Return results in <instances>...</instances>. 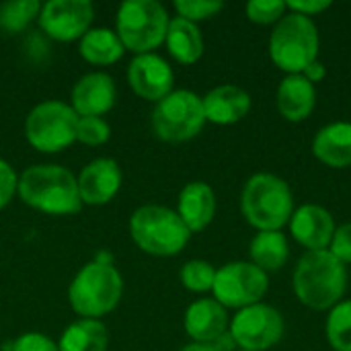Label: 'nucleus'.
Returning <instances> with one entry per match:
<instances>
[{
    "instance_id": "1",
    "label": "nucleus",
    "mask_w": 351,
    "mask_h": 351,
    "mask_svg": "<svg viewBox=\"0 0 351 351\" xmlns=\"http://www.w3.org/2000/svg\"><path fill=\"white\" fill-rule=\"evenodd\" d=\"M348 288V269L329 249L306 251L294 269V294L313 311H331Z\"/></svg>"
},
{
    "instance_id": "2",
    "label": "nucleus",
    "mask_w": 351,
    "mask_h": 351,
    "mask_svg": "<svg viewBox=\"0 0 351 351\" xmlns=\"http://www.w3.org/2000/svg\"><path fill=\"white\" fill-rule=\"evenodd\" d=\"M21 199L43 214L70 216L82 208L76 177L58 165H37L19 177Z\"/></svg>"
},
{
    "instance_id": "3",
    "label": "nucleus",
    "mask_w": 351,
    "mask_h": 351,
    "mask_svg": "<svg viewBox=\"0 0 351 351\" xmlns=\"http://www.w3.org/2000/svg\"><path fill=\"white\" fill-rule=\"evenodd\" d=\"M123 280L121 274L109 261L86 263L72 280L68 288V300L72 311L80 319H101L109 315L121 300Z\"/></svg>"
},
{
    "instance_id": "4",
    "label": "nucleus",
    "mask_w": 351,
    "mask_h": 351,
    "mask_svg": "<svg viewBox=\"0 0 351 351\" xmlns=\"http://www.w3.org/2000/svg\"><path fill=\"white\" fill-rule=\"evenodd\" d=\"M247 222L261 230H280L294 214V197L288 183L271 173L253 175L241 195Z\"/></svg>"
},
{
    "instance_id": "5",
    "label": "nucleus",
    "mask_w": 351,
    "mask_h": 351,
    "mask_svg": "<svg viewBox=\"0 0 351 351\" xmlns=\"http://www.w3.org/2000/svg\"><path fill=\"white\" fill-rule=\"evenodd\" d=\"M130 234L134 243L150 255L173 257L189 243V228L181 216L165 206H142L130 218Z\"/></svg>"
},
{
    "instance_id": "6",
    "label": "nucleus",
    "mask_w": 351,
    "mask_h": 351,
    "mask_svg": "<svg viewBox=\"0 0 351 351\" xmlns=\"http://www.w3.org/2000/svg\"><path fill=\"white\" fill-rule=\"evenodd\" d=\"M319 29L313 19L296 12L284 14L269 39V56L286 74H302L306 66L319 60Z\"/></svg>"
},
{
    "instance_id": "7",
    "label": "nucleus",
    "mask_w": 351,
    "mask_h": 351,
    "mask_svg": "<svg viewBox=\"0 0 351 351\" xmlns=\"http://www.w3.org/2000/svg\"><path fill=\"white\" fill-rule=\"evenodd\" d=\"M169 12L158 0H125L117 10V29L125 49L136 56L152 53L167 39Z\"/></svg>"
},
{
    "instance_id": "8",
    "label": "nucleus",
    "mask_w": 351,
    "mask_h": 351,
    "mask_svg": "<svg viewBox=\"0 0 351 351\" xmlns=\"http://www.w3.org/2000/svg\"><path fill=\"white\" fill-rule=\"evenodd\" d=\"M78 113L62 101L35 105L25 119L27 142L39 152H60L76 142Z\"/></svg>"
},
{
    "instance_id": "9",
    "label": "nucleus",
    "mask_w": 351,
    "mask_h": 351,
    "mask_svg": "<svg viewBox=\"0 0 351 351\" xmlns=\"http://www.w3.org/2000/svg\"><path fill=\"white\" fill-rule=\"evenodd\" d=\"M204 123L202 97L185 88L167 95L152 111V130L165 142H187L202 132Z\"/></svg>"
},
{
    "instance_id": "10",
    "label": "nucleus",
    "mask_w": 351,
    "mask_h": 351,
    "mask_svg": "<svg viewBox=\"0 0 351 351\" xmlns=\"http://www.w3.org/2000/svg\"><path fill=\"white\" fill-rule=\"evenodd\" d=\"M269 288L267 274L253 263L232 261L216 269L214 280V300L224 308H247L259 304Z\"/></svg>"
},
{
    "instance_id": "11",
    "label": "nucleus",
    "mask_w": 351,
    "mask_h": 351,
    "mask_svg": "<svg viewBox=\"0 0 351 351\" xmlns=\"http://www.w3.org/2000/svg\"><path fill=\"white\" fill-rule=\"evenodd\" d=\"M228 333L241 350L267 351L284 337V319L278 308L259 302L241 308L230 321Z\"/></svg>"
},
{
    "instance_id": "12",
    "label": "nucleus",
    "mask_w": 351,
    "mask_h": 351,
    "mask_svg": "<svg viewBox=\"0 0 351 351\" xmlns=\"http://www.w3.org/2000/svg\"><path fill=\"white\" fill-rule=\"evenodd\" d=\"M93 16L95 8L88 0H49L41 4L37 21L49 39L74 41L90 29Z\"/></svg>"
},
{
    "instance_id": "13",
    "label": "nucleus",
    "mask_w": 351,
    "mask_h": 351,
    "mask_svg": "<svg viewBox=\"0 0 351 351\" xmlns=\"http://www.w3.org/2000/svg\"><path fill=\"white\" fill-rule=\"evenodd\" d=\"M128 82L138 97L158 103L173 93L175 74L158 53H140L128 66Z\"/></svg>"
},
{
    "instance_id": "14",
    "label": "nucleus",
    "mask_w": 351,
    "mask_h": 351,
    "mask_svg": "<svg viewBox=\"0 0 351 351\" xmlns=\"http://www.w3.org/2000/svg\"><path fill=\"white\" fill-rule=\"evenodd\" d=\"M76 183L82 204L103 206L117 195L121 187V169L113 158H95L80 171Z\"/></svg>"
},
{
    "instance_id": "15",
    "label": "nucleus",
    "mask_w": 351,
    "mask_h": 351,
    "mask_svg": "<svg viewBox=\"0 0 351 351\" xmlns=\"http://www.w3.org/2000/svg\"><path fill=\"white\" fill-rule=\"evenodd\" d=\"M117 97L115 82L105 72L84 74L72 88V109L78 117H101L113 109Z\"/></svg>"
},
{
    "instance_id": "16",
    "label": "nucleus",
    "mask_w": 351,
    "mask_h": 351,
    "mask_svg": "<svg viewBox=\"0 0 351 351\" xmlns=\"http://www.w3.org/2000/svg\"><path fill=\"white\" fill-rule=\"evenodd\" d=\"M290 232L292 237L306 247L308 251H325L331 245V239L335 234V222L329 210L317 206V204H306L300 206L292 218H290Z\"/></svg>"
},
{
    "instance_id": "17",
    "label": "nucleus",
    "mask_w": 351,
    "mask_h": 351,
    "mask_svg": "<svg viewBox=\"0 0 351 351\" xmlns=\"http://www.w3.org/2000/svg\"><path fill=\"white\" fill-rule=\"evenodd\" d=\"M185 331L193 343H214L228 331L226 308L214 298H199L185 311Z\"/></svg>"
},
{
    "instance_id": "18",
    "label": "nucleus",
    "mask_w": 351,
    "mask_h": 351,
    "mask_svg": "<svg viewBox=\"0 0 351 351\" xmlns=\"http://www.w3.org/2000/svg\"><path fill=\"white\" fill-rule=\"evenodd\" d=\"M202 101H204L206 121H212L218 125L237 123L251 111L249 93L234 84L216 86L206 97H202Z\"/></svg>"
},
{
    "instance_id": "19",
    "label": "nucleus",
    "mask_w": 351,
    "mask_h": 351,
    "mask_svg": "<svg viewBox=\"0 0 351 351\" xmlns=\"http://www.w3.org/2000/svg\"><path fill=\"white\" fill-rule=\"evenodd\" d=\"M177 214L189 232H202L216 214V195L214 189L204 181L187 183L179 193Z\"/></svg>"
},
{
    "instance_id": "20",
    "label": "nucleus",
    "mask_w": 351,
    "mask_h": 351,
    "mask_svg": "<svg viewBox=\"0 0 351 351\" xmlns=\"http://www.w3.org/2000/svg\"><path fill=\"white\" fill-rule=\"evenodd\" d=\"M317 103L315 84L302 74H288L278 88V109L288 121H304Z\"/></svg>"
},
{
    "instance_id": "21",
    "label": "nucleus",
    "mask_w": 351,
    "mask_h": 351,
    "mask_svg": "<svg viewBox=\"0 0 351 351\" xmlns=\"http://www.w3.org/2000/svg\"><path fill=\"white\" fill-rule=\"evenodd\" d=\"M313 152L331 169L351 167V123L335 121L319 130L313 140Z\"/></svg>"
},
{
    "instance_id": "22",
    "label": "nucleus",
    "mask_w": 351,
    "mask_h": 351,
    "mask_svg": "<svg viewBox=\"0 0 351 351\" xmlns=\"http://www.w3.org/2000/svg\"><path fill=\"white\" fill-rule=\"evenodd\" d=\"M165 43L169 53L179 64H195L204 53V37L199 27L181 16L171 19Z\"/></svg>"
},
{
    "instance_id": "23",
    "label": "nucleus",
    "mask_w": 351,
    "mask_h": 351,
    "mask_svg": "<svg viewBox=\"0 0 351 351\" xmlns=\"http://www.w3.org/2000/svg\"><path fill=\"white\" fill-rule=\"evenodd\" d=\"M80 56L95 66H111L117 60H121L125 47L119 39V35L109 29V27H95L88 29L82 37H80V45H78Z\"/></svg>"
},
{
    "instance_id": "24",
    "label": "nucleus",
    "mask_w": 351,
    "mask_h": 351,
    "mask_svg": "<svg viewBox=\"0 0 351 351\" xmlns=\"http://www.w3.org/2000/svg\"><path fill=\"white\" fill-rule=\"evenodd\" d=\"M249 253H251V263L263 269L265 274L278 271L284 267L290 255L288 239L282 230H261L253 237Z\"/></svg>"
},
{
    "instance_id": "25",
    "label": "nucleus",
    "mask_w": 351,
    "mask_h": 351,
    "mask_svg": "<svg viewBox=\"0 0 351 351\" xmlns=\"http://www.w3.org/2000/svg\"><path fill=\"white\" fill-rule=\"evenodd\" d=\"M107 343L109 335L101 321L80 319L62 333L58 351H107Z\"/></svg>"
},
{
    "instance_id": "26",
    "label": "nucleus",
    "mask_w": 351,
    "mask_h": 351,
    "mask_svg": "<svg viewBox=\"0 0 351 351\" xmlns=\"http://www.w3.org/2000/svg\"><path fill=\"white\" fill-rule=\"evenodd\" d=\"M41 4L37 0H8L0 4V31L6 35L23 33L37 16Z\"/></svg>"
},
{
    "instance_id": "27",
    "label": "nucleus",
    "mask_w": 351,
    "mask_h": 351,
    "mask_svg": "<svg viewBox=\"0 0 351 351\" xmlns=\"http://www.w3.org/2000/svg\"><path fill=\"white\" fill-rule=\"evenodd\" d=\"M327 339L335 351H351V300L331 308L327 317Z\"/></svg>"
},
{
    "instance_id": "28",
    "label": "nucleus",
    "mask_w": 351,
    "mask_h": 351,
    "mask_svg": "<svg viewBox=\"0 0 351 351\" xmlns=\"http://www.w3.org/2000/svg\"><path fill=\"white\" fill-rule=\"evenodd\" d=\"M181 284L191 290V292H208L214 288V280H216V269L204 261V259H193V261H187L183 267H181Z\"/></svg>"
},
{
    "instance_id": "29",
    "label": "nucleus",
    "mask_w": 351,
    "mask_h": 351,
    "mask_svg": "<svg viewBox=\"0 0 351 351\" xmlns=\"http://www.w3.org/2000/svg\"><path fill=\"white\" fill-rule=\"evenodd\" d=\"M175 8L181 19H187L197 25V21L216 16L224 8V2H220V0H177Z\"/></svg>"
},
{
    "instance_id": "30",
    "label": "nucleus",
    "mask_w": 351,
    "mask_h": 351,
    "mask_svg": "<svg viewBox=\"0 0 351 351\" xmlns=\"http://www.w3.org/2000/svg\"><path fill=\"white\" fill-rule=\"evenodd\" d=\"M111 138V128L103 117H80L76 130V142L86 146H101Z\"/></svg>"
},
{
    "instance_id": "31",
    "label": "nucleus",
    "mask_w": 351,
    "mask_h": 351,
    "mask_svg": "<svg viewBox=\"0 0 351 351\" xmlns=\"http://www.w3.org/2000/svg\"><path fill=\"white\" fill-rule=\"evenodd\" d=\"M286 10L288 6L282 0H251L247 4V16L257 25L278 23L286 14Z\"/></svg>"
},
{
    "instance_id": "32",
    "label": "nucleus",
    "mask_w": 351,
    "mask_h": 351,
    "mask_svg": "<svg viewBox=\"0 0 351 351\" xmlns=\"http://www.w3.org/2000/svg\"><path fill=\"white\" fill-rule=\"evenodd\" d=\"M16 191H19V177L14 169L0 158V210L10 204Z\"/></svg>"
},
{
    "instance_id": "33",
    "label": "nucleus",
    "mask_w": 351,
    "mask_h": 351,
    "mask_svg": "<svg viewBox=\"0 0 351 351\" xmlns=\"http://www.w3.org/2000/svg\"><path fill=\"white\" fill-rule=\"evenodd\" d=\"M329 251L341 263H351V222L341 224L339 228H335V234L331 239Z\"/></svg>"
},
{
    "instance_id": "34",
    "label": "nucleus",
    "mask_w": 351,
    "mask_h": 351,
    "mask_svg": "<svg viewBox=\"0 0 351 351\" xmlns=\"http://www.w3.org/2000/svg\"><path fill=\"white\" fill-rule=\"evenodd\" d=\"M10 351H58V343L43 333H25L12 343Z\"/></svg>"
},
{
    "instance_id": "35",
    "label": "nucleus",
    "mask_w": 351,
    "mask_h": 351,
    "mask_svg": "<svg viewBox=\"0 0 351 351\" xmlns=\"http://www.w3.org/2000/svg\"><path fill=\"white\" fill-rule=\"evenodd\" d=\"M288 10L290 12H296V14H304V16H315V14H321L323 10H327L331 6V0H298V2H286Z\"/></svg>"
},
{
    "instance_id": "36",
    "label": "nucleus",
    "mask_w": 351,
    "mask_h": 351,
    "mask_svg": "<svg viewBox=\"0 0 351 351\" xmlns=\"http://www.w3.org/2000/svg\"><path fill=\"white\" fill-rule=\"evenodd\" d=\"M302 76H304L311 84H317V82H321V80L327 76V68H325V64H323L321 60H315L311 66L304 68Z\"/></svg>"
},
{
    "instance_id": "37",
    "label": "nucleus",
    "mask_w": 351,
    "mask_h": 351,
    "mask_svg": "<svg viewBox=\"0 0 351 351\" xmlns=\"http://www.w3.org/2000/svg\"><path fill=\"white\" fill-rule=\"evenodd\" d=\"M179 351H218L212 343H191V346H185L183 350Z\"/></svg>"
},
{
    "instance_id": "38",
    "label": "nucleus",
    "mask_w": 351,
    "mask_h": 351,
    "mask_svg": "<svg viewBox=\"0 0 351 351\" xmlns=\"http://www.w3.org/2000/svg\"><path fill=\"white\" fill-rule=\"evenodd\" d=\"M239 351H249V350H239Z\"/></svg>"
}]
</instances>
